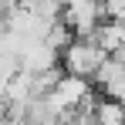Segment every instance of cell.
Returning a JSON list of instances; mask_svg holds the SVG:
<instances>
[{"instance_id": "3", "label": "cell", "mask_w": 125, "mask_h": 125, "mask_svg": "<svg viewBox=\"0 0 125 125\" xmlns=\"http://www.w3.org/2000/svg\"><path fill=\"white\" fill-rule=\"evenodd\" d=\"M95 81H98V88L105 91V98H112V102H122L125 95V64L118 54H108L98 68H95V74H91Z\"/></svg>"}, {"instance_id": "6", "label": "cell", "mask_w": 125, "mask_h": 125, "mask_svg": "<svg viewBox=\"0 0 125 125\" xmlns=\"http://www.w3.org/2000/svg\"><path fill=\"white\" fill-rule=\"evenodd\" d=\"M91 125H122V105L112 98H98L91 105Z\"/></svg>"}, {"instance_id": "2", "label": "cell", "mask_w": 125, "mask_h": 125, "mask_svg": "<svg viewBox=\"0 0 125 125\" xmlns=\"http://www.w3.org/2000/svg\"><path fill=\"white\" fill-rule=\"evenodd\" d=\"M98 21H102L98 0H61V24L71 31V37H91Z\"/></svg>"}, {"instance_id": "5", "label": "cell", "mask_w": 125, "mask_h": 125, "mask_svg": "<svg viewBox=\"0 0 125 125\" xmlns=\"http://www.w3.org/2000/svg\"><path fill=\"white\" fill-rule=\"evenodd\" d=\"M91 41L102 47L105 54H118L125 47V27L122 21H98V27L91 31Z\"/></svg>"}, {"instance_id": "4", "label": "cell", "mask_w": 125, "mask_h": 125, "mask_svg": "<svg viewBox=\"0 0 125 125\" xmlns=\"http://www.w3.org/2000/svg\"><path fill=\"white\" fill-rule=\"evenodd\" d=\"M58 64V51L51 47V44L44 41H24L21 54H17V68L27 71V74H41L47 68H54Z\"/></svg>"}, {"instance_id": "1", "label": "cell", "mask_w": 125, "mask_h": 125, "mask_svg": "<svg viewBox=\"0 0 125 125\" xmlns=\"http://www.w3.org/2000/svg\"><path fill=\"white\" fill-rule=\"evenodd\" d=\"M105 58H108V54H105L91 37H71V41L58 51V64L64 68V74H78V78H91L95 68H98Z\"/></svg>"}, {"instance_id": "7", "label": "cell", "mask_w": 125, "mask_h": 125, "mask_svg": "<svg viewBox=\"0 0 125 125\" xmlns=\"http://www.w3.org/2000/svg\"><path fill=\"white\" fill-rule=\"evenodd\" d=\"M102 3V21H122L125 0H98Z\"/></svg>"}, {"instance_id": "8", "label": "cell", "mask_w": 125, "mask_h": 125, "mask_svg": "<svg viewBox=\"0 0 125 125\" xmlns=\"http://www.w3.org/2000/svg\"><path fill=\"white\" fill-rule=\"evenodd\" d=\"M7 125H31V122H27V118H21V122H7Z\"/></svg>"}]
</instances>
